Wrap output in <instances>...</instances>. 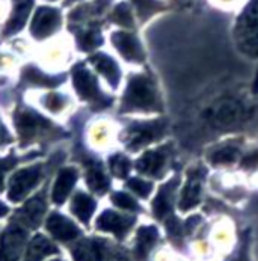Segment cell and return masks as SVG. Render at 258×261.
<instances>
[{
  "label": "cell",
  "mask_w": 258,
  "mask_h": 261,
  "mask_svg": "<svg viewBox=\"0 0 258 261\" xmlns=\"http://www.w3.org/2000/svg\"><path fill=\"white\" fill-rule=\"evenodd\" d=\"M122 111H162L156 85L148 75H135L130 79L122 100Z\"/></svg>",
  "instance_id": "1"
},
{
  "label": "cell",
  "mask_w": 258,
  "mask_h": 261,
  "mask_svg": "<svg viewBox=\"0 0 258 261\" xmlns=\"http://www.w3.org/2000/svg\"><path fill=\"white\" fill-rule=\"evenodd\" d=\"M234 38L243 55L258 58V0H251L240 14L234 28Z\"/></svg>",
  "instance_id": "2"
},
{
  "label": "cell",
  "mask_w": 258,
  "mask_h": 261,
  "mask_svg": "<svg viewBox=\"0 0 258 261\" xmlns=\"http://www.w3.org/2000/svg\"><path fill=\"white\" fill-rule=\"evenodd\" d=\"M75 261H127V252L105 239H85L71 249Z\"/></svg>",
  "instance_id": "3"
},
{
  "label": "cell",
  "mask_w": 258,
  "mask_h": 261,
  "mask_svg": "<svg viewBox=\"0 0 258 261\" xmlns=\"http://www.w3.org/2000/svg\"><path fill=\"white\" fill-rule=\"evenodd\" d=\"M28 240V229L12 221L0 236V261H20Z\"/></svg>",
  "instance_id": "4"
},
{
  "label": "cell",
  "mask_w": 258,
  "mask_h": 261,
  "mask_svg": "<svg viewBox=\"0 0 258 261\" xmlns=\"http://www.w3.org/2000/svg\"><path fill=\"white\" fill-rule=\"evenodd\" d=\"M165 132H166V122L163 119L138 122V124H133L127 130L125 142H127L128 148L138 149L160 139L165 135Z\"/></svg>",
  "instance_id": "5"
},
{
  "label": "cell",
  "mask_w": 258,
  "mask_h": 261,
  "mask_svg": "<svg viewBox=\"0 0 258 261\" xmlns=\"http://www.w3.org/2000/svg\"><path fill=\"white\" fill-rule=\"evenodd\" d=\"M204 178H205V169L202 166H196L189 171L187 181L182 190L180 201H178V208L182 212H189L201 202Z\"/></svg>",
  "instance_id": "6"
},
{
  "label": "cell",
  "mask_w": 258,
  "mask_h": 261,
  "mask_svg": "<svg viewBox=\"0 0 258 261\" xmlns=\"http://www.w3.org/2000/svg\"><path fill=\"white\" fill-rule=\"evenodd\" d=\"M42 175V168L38 166H29L21 171H18L9 183V199L14 202H18L28 196V193L37 186Z\"/></svg>",
  "instance_id": "7"
},
{
  "label": "cell",
  "mask_w": 258,
  "mask_h": 261,
  "mask_svg": "<svg viewBox=\"0 0 258 261\" xmlns=\"http://www.w3.org/2000/svg\"><path fill=\"white\" fill-rule=\"evenodd\" d=\"M169 155H171V147L169 145L148 151L136 162V169L144 175L160 178L166 171Z\"/></svg>",
  "instance_id": "8"
},
{
  "label": "cell",
  "mask_w": 258,
  "mask_h": 261,
  "mask_svg": "<svg viewBox=\"0 0 258 261\" xmlns=\"http://www.w3.org/2000/svg\"><path fill=\"white\" fill-rule=\"evenodd\" d=\"M180 185L178 177H172L168 183L159 189L154 201H152V213L156 219L166 221L169 216H172L174 204H175V192Z\"/></svg>",
  "instance_id": "9"
},
{
  "label": "cell",
  "mask_w": 258,
  "mask_h": 261,
  "mask_svg": "<svg viewBox=\"0 0 258 261\" xmlns=\"http://www.w3.org/2000/svg\"><path fill=\"white\" fill-rule=\"evenodd\" d=\"M135 222H136L135 216L121 215V213H116L113 210H106L97 219L95 226L100 231H106V232L113 234L118 239H124L130 232V229L135 225Z\"/></svg>",
  "instance_id": "10"
},
{
  "label": "cell",
  "mask_w": 258,
  "mask_h": 261,
  "mask_svg": "<svg viewBox=\"0 0 258 261\" xmlns=\"http://www.w3.org/2000/svg\"><path fill=\"white\" fill-rule=\"evenodd\" d=\"M73 79L74 86H75L77 92H79L83 98L91 100V101H94V103H97V105H103V106H106V105L111 103V100H108V98L100 92L95 79L91 75L89 71H86L85 68L75 67V68H74Z\"/></svg>",
  "instance_id": "11"
},
{
  "label": "cell",
  "mask_w": 258,
  "mask_h": 261,
  "mask_svg": "<svg viewBox=\"0 0 258 261\" xmlns=\"http://www.w3.org/2000/svg\"><path fill=\"white\" fill-rule=\"evenodd\" d=\"M45 213V198L44 193H39L34 196L31 201H28L17 213L14 221L17 224L23 225L24 228H37L41 224V219Z\"/></svg>",
  "instance_id": "12"
},
{
  "label": "cell",
  "mask_w": 258,
  "mask_h": 261,
  "mask_svg": "<svg viewBox=\"0 0 258 261\" xmlns=\"http://www.w3.org/2000/svg\"><path fill=\"white\" fill-rule=\"evenodd\" d=\"M47 229L55 239H58L61 242H71L80 236L79 226L74 224L73 221H70L68 218L62 216L59 213H51L48 216Z\"/></svg>",
  "instance_id": "13"
},
{
  "label": "cell",
  "mask_w": 258,
  "mask_h": 261,
  "mask_svg": "<svg viewBox=\"0 0 258 261\" xmlns=\"http://www.w3.org/2000/svg\"><path fill=\"white\" fill-rule=\"evenodd\" d=\"M61 23V15L53 8H39L32 23V34L37 38H44L50 35Z\"/></svg>",
  "instance_id": "14"
},
{
  "label": "cell",
  "mask_w": 258,
  "mask_h": 261,
  "mask_svg": "<svg viewBox=\"0 0 258 261\" xmlns=\"http://www.w3.org/2000/svg\"><path fill=\"white\" fill-rule=\"evenodd\" d=\"M159 242V231L156 226L148 225L141 226L136 234V242H135V251L133 255L138 261H147L149 252Z\"/></svg>",
  "instance_id": "15"
},
{
  "label": "cell",
  "mask_w": 258,
  "mask_h": 261,
  "mask_svg": "<svg viewBox=\"0 0 258 261\" xmlns=\"http://www.w3.org/2000/svg\"><path fill=\"white\" fill-rule=\"evenodd\" d=\"M112 39H113V44L116 45V48L124 55L125 59L135 61V62L144 61L142 47L135 35L127 34V32H116V34H113Z\"/></svg>",
  "instance_id": "16"
},
{
  "label": "cell",
  "mask_w": 258,
  "mask_h": 261,
  "mask_svg": "<svg viewBox=\"0 0 258 261\" xmlns=\"http://www.w3.org/2000/svg\"><path fill=\"white\" fill-rule=\"evenodd\" d=\"M75 180H77V171L74 168H64L59 172V177L55 183L51 193V199L55 204H62L68 198L71 189L75 185Z\"/></svg>",
  "instance_id": "17"
},
{
  "label": "cell",
  "mask_w": 258,
  "mask_h": 261,
  "mask_svg": "<svg viewBox=\"0 0 258 261\" xmlns=\"http://www.w3.org/2000/svg\"><path fill=\"white\" fill-rule=\"evenodd\" d=\"M243 115V108L237 101H223L218 105L213 111V122L218 125H229L237 122Z\"/></svg>",
  "instance_id": "18"
},
{
  "label": "cell",
  "mask_w": 258,
  "mask_h": 261,
  "mask_svg": "<svg viewBox=\"0 0 258 261\" xmlns=\"http://www.w3.org/2000/svg\"><path fill=\"white\" fill-rule=\"evenodd\" d=\"M53 254H58V248L47 237L38 234L31 240V243L28 246L24 261H42Z\"/></svg>",
  "instance_id": "19"
},
{
  "label": "cell",
  "mask_w": 258,
  "mask_h": 261,
  "mask_svg": "<svg viewBox=\"0 0 258 261\" xmlns=\"http://www.w3.org/2000/svg\"><path fill=\"white\" fill-rule=\"evenodd\" d=\"M240 154V147L234 142H226L213 148L209 154V162L215 166L233 165Z\"/></svg>",
  "instance_id": "20"
},
{
  "label": "cell",
  "mask_w": 258,
  "mask_h": 261,
  "mask_svg": "<svg viewBox=\"0 0 258 261\" xmlns=\"http://www.w3.org/2000/svg\"><path fill=\"white\" fill-rule=\"evenodd\" d=\"M94 210H95V201L89 195L83 192H77L74 195L73 201H71V212L83 224L89 222Z\"/></svg>",
  "instance_id": "21"
},
{
  "label": "cell",
  "mask_w": 258,
  "mask_h": 261,
  "mask_svg": "<svg viewBox=\"0 0 258 261\" xmlns=\"http://www.w3.org/2000/svg\"><path fill=\"white\" fill-rule=\"evenodd\" d=\"M86 181L88 186L92 192L103 195L108 192V189L111 186L109 178L106 177L105 171L101 169V166L98 163H89L88 165V171H86Z\"/></svg>",
  "instance_id": "22"
},
{
  "label": "cell",
  "mask_w": 258,
  "mask_h": 261,
  "mask_svg": "<svg viewBox=\"0 0 258 261\" xmlns=\"http://www.w3.org/2000/svg\"><path fill=\"white\" fill-rule=\"evenodd\" d=\"M48 125L47 121H44L39 115L31 112H23L17 115V127L23 138H29L37 133L38 128Z\"/></svg>",
  "instance_id": "23"
},
{
  "label": "cell",
  "mask_w": 258,
  "mask_h": 261,
  "mask_svg": "<svg viewBox=\"0 0 258 261\" xmlns=\"http://www.w3.org/2000/svg\"><path fill=\"white\" fill-rule=\"evenodd\" d=\"M91 62L97 67V70L108 79V82H111V85L113 88L118 86V82H119V70H118V65L115 64V61L111 59L109 56L106 55H97V56H92L91 58Z\"/></svg>",
  "instance_id": "24"
},
{
  "label": "cell",
  "mask_w": 258,
  "mask_h": 261,
  "mask_svg": "<svg viewBox=\"0 0 258 261\" xmlns=\"http://www.w3.org/2000/svg\"><path fill=\"white\" fill-rule=\"evenodd\" d=\"M32 3H34V0H15L12 17L6 26V34H14L23 28V24L28 18V14L32 8Z\"/></svg>",
  "instance_id": "25"
},
{
  "label": "cell",
  "mask_w": 258,
  "mask_h": 261,
  "mask_svg": "<svg viewBox=\"0 0 258 261\" xmlns=\"http://www.w3.org/2000/svg\"><path fill=\"white\" fill-rule=\"evenodd\" d=\"M112 202L122 208V210H128V212H141V205L138 204V201L130 196L128 193L125 192H115L112 195Z\"/></svg>",
  "instance_id": "26"
},
{
  "label": "cell",
  "mask_w": 258,
  "mask_h": 261,
  "mask_svg": "<svg viewBox=\"0 0 258 261\" xmlns=\"http://www.w3.org/2000/svg\"><path fill=\"white\" fill-rule=\"evenodd\" d=\"M111 169L116 177L125 178L128 175L130 169H132V163H130V160L127 157H124L121 154H116L111 159Z\"/></svg>",
  "instance_id": "27"
},
{
  "label": "cell",
  "mask_w": 258,
  "mask_h": 261,
  "mask_svg": "<svg viewBox=\"0 0 258 261\" xmlns=\"http://www.w3.org/2000/svg\"><path fill=\"white\" fill-rule=\"evenodd\" d=\"M127 186L128 189H132L136 195H139L141 198H148L151 190H152V183L151 181H147L144 178H130L127 181Z\"/></svg>",
  "instance_id": "28"
},
{
  "label": "cell",
  "mask_w": 258,
  "mask_h": 261,
  "mask_svg": "<svg viewBox=\"0 0 258 261\" xmlns=\"http://www.w3.org/2000/svg\"><path fill=\"white\" fill-rule=\"evenodd\" d=\"M24 77L29 82H34V83H38V85H44V86H55V85H59L62 82L61 79H51V77L42 75L35 68H28Z\"/></svg>",
  "instance_id": "29"
},
{
  "label": "cell",
  "mask_w": 258,
  "mask_h": 261,
  "mask_svg": "<svg viewBox=\"0 0 258 261\" xmlns=\"http://www.w3.org/2000/svg\"><path fill=\"white\" fill-rule=\"evenodd\" d=\"M249 245H251L249 232H245L240 239L237 251L228 261H249Z\"/></svg>",
  "instance_id": "30"
},
{
  "label": "cell",
  "mask_w": 258,
  "mask_h": 261,
  "mask_svg": "<svg viewBox=\"0 0 258 261\" xmlns=\"http://www.w3.org/2000/svg\"><path fill=\"white\" fill-rule=\"evenodd\" d=\"M113 20H115L116 23L122 24V26H132V24H133V20H132L130 8H128L125 3L119 5V6L115 9V12H113Z\"/></svg>",
  "instance_id": "31"
},
{
  "label": "cell",
  "mask_w": 258,
  "mask_h": 261,
  "mask_svg": "<svg viewBox=\"0 0 258 261\" xmlns=\"http://www.w3.org/2000/svg\"><path fill=\"white\" fill-rule=\"evenodd\" d=\"M79 41H80V44H82V47H83V48L91 50V48L97 47V45L101 42V37H100V34H98V32L91 31V32H85V34L80 37Z\"/></svg>",
  "instance_id": "32"
},
{
  "label": "cell",
  "mask_w": 258,
  "mask_h": 261,
  "mask_svg": "<svg viewBox=\"0 0 258 261\" xmlns=\"http://www.w3.org/2000/svg\"><path fill=\"white\" fill-rule=\"evenodd\" d=\"M11 166H14V160H12V159L0 160V190H2V187H3V174H5Z\"/></svg>",
  "instance_id": "33"
},
{
  "label": "cell",
  "mask_w": 258,
  "mask_h": 261,
  "mask_svg": "<svg viewBox=\"0 0 258 261\" xmlns=\"http://www.w3.org/2000/svg\"><path fill=\"white\" fill-rule=\"evenodd\" d=\"M8 139H9V135L6 132V128L0 124V145L5 144V142H8Z\"/></svg>",
  "instance_id": "34"
},
{
  "label": "cell",
  "mask_w": 258,
  "mask_h": 261,
  "mask_svg": "<svg viewBox=\"0 0 258 261\" xmlns=\"http://www.w3.org/2000/svg\"><path fill=\"white\" fill-rule=\"evenodd\" d=\"M8 212H9V208H8L3 202H0V218H3Z\"/></svg>",
  "instance_id": "35"
},
{
  "label": "cell",
  "mask_w": 258,
  "mask_h": 261,
  "mask_svg": "<svg viewBox=\"0 0 258 261\" xmlns=\"http://www.w3.org/2000/svg\"><path fill=\"white\" fill-rule=\"evenodd\" d=\"M53 261H62V260H53Z\"/></svg>",
  "instance_id": "36"
},
{
  "label": "cell",
  "mask_w": 258,
  "mask_h": 261,
  "mask_svg": "<svg viewBox=\"0 0 258 261\" xmlns=\"http://www.w3.org/2000/svg\"><path fill=\"white\" fill-rule=\"evenodd\" d=\"M70 2H71V0H70Z\"/></svg>",
  "instance_id": "37"
}]
</instances>
